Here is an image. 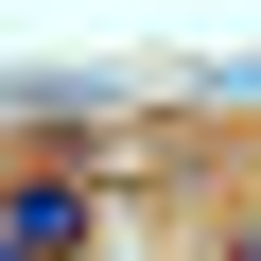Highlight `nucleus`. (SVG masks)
<instances>
[{
  "mask_svg": "<svg viewBox=\"0 0 261 261\" xmlns=\"http://www.w3.org/2000/svg\"><path fill=\"white\" fill-rule=\"evenodd\" d=\"M87 226H105V174H18L0 192V261H87Z\"/></svg>",
  "mask_w": 261,
  "mask_h": 261,
  "instance_id": "nucleus-1",
  "label": "nucleus"
},
{
  "mask_svg": "<svg viewBox=\"0 0 261 261\" xmlns=\"http://www.w3.org/2000/svg\"><path fill=\"white\" fill-rule=\"evenodd\" d=\"M226 261H261V209H244V226H226Z\"/></svg>",
  "mask_w": 261,
  "mask_h": 261,
  "instance_id": "nucleus-2",
  "label": "nucleus"
}]
</instances>
